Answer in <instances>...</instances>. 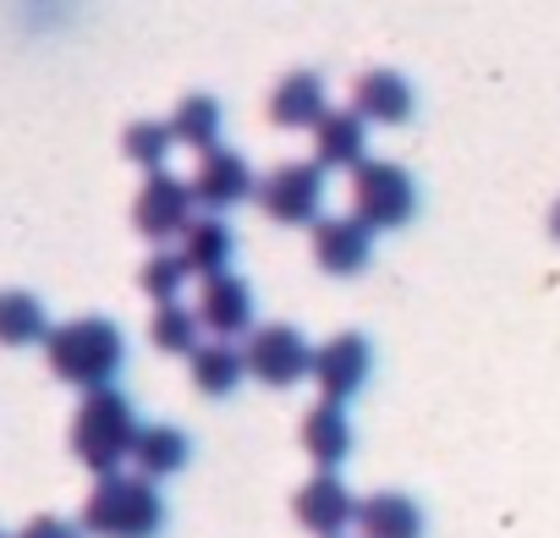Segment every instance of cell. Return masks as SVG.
I'll list each match as a JSON object with an SVG mask.
<instances>
[{"mask_svg": "<svg viewBox=\"0 0 560 538\" xmlns=\"http://www.w3.org/2000/svg\"><path fill=\"white\" fill-rule=\"evenodd\" d=\"M220 121H225V110L214 94H187L171 116V132H176V143L209 154V149H220Z\"/></svg>", "mask_w": 560, "mask_h": 538, "instance_id": "obj_21", "label": "cell"}, {"mask_svg": "<svg viewBox=\"0 0 560 538\" xmlns=\"http://www.w3.org/2000/svg\"><path fill=\"white\" fill-rule=\"evenodd\" d=\"M258 203L275 225H319L325 214V165H303V160H287L275 165L264 182H258Z\"/></svg>", "mask_w": 560, "mask_h": 538, "instance_id": "obj_5", "label": "cell"}, {"mask_svg": "<svg viewBox=\"0 0 560 538\" xmlns=\"http://www.w3.org/2000/svg\"><path fill=\"white\" fill-rule=\"evenodd\" d=\"M171 143H176L171 121H132V127L121 132V149H127V160H132V165H143L149 176H160V165H165Z\"/></svg>", "mask_w": 560, "mask_h": 538, "instance_id": "obj_24", "label": "cell"}, {"mask_svg": "<svg viewBox=\"0 0 560 538\" xmlns=\"http://www.w3.org/2000/svg\"><path fill=\"white\" fill-rule=\"evenodd\" d=\"M303 451L319 461V472H336V467L352 456V423H347V407L319 401V407L303 418Z\"/></svg>", "mask_w": 560, "mask_h": 538, "instance_id": "obj_18", "label": "cell"}, {"mask_svg": "<svg viewBox=\"0 0 560 538\" xmlns=\"http://www.w3.org/2000/svg\"><path fill=\"white\" fill-rule=\"evenodd\" d=\"M369 374H374V347L358 330H341V336H330L314 352V385H319V396L330 407H347L369 385Z\"/></svg>", "mask_w": 560, "mask_h": 538, "instance_id": "obj_7", "label": "cell"}, {"mask_svg": "<svg viewBox=\"0 0 560 538\" xmlns=\"http://www.w3.org/2000/svg\"><path fill=\"white\" fill-rule=\"evenodd\" d=\"M242 374H247V352L231 341H203L192 352V385L203 396H231L242 385Z\"/></svg>", "mask_w": 560, "mask_h": 538, "instance_id": "obj_20", "label": "cell"}, {"mask_svg": "<svg viewBox=\"0 0 560 538\" xmlns=\"http://www.w3.org/2000/svg\"><path fill=\"white\" fill-rule=\"evenodd\" d=\"M358 494L336 478V472H314L303 489H298V500H292V511H298V522L314 533V538H347V527H358Z\"/></svg>", "mask_w": 560, "mask_h": 538, "instance_id": "obj_9", "label": "cell"}, {"mask_svg": "<svg viewBox=\"0 0 560 538\" xmlns=\"http://www.w3.org/2000/svg\"><path fill=\"white\" fill-rule=\"evenodd\" d=\"M192 198H198L203 209L220 214V209H236L242 198H258V182H253V171H247L242 154H231V149H209V154H198Z\"/></svg>", "mask_w": 560, "mask_h": 538, "instance_id": "obj_11", "label": "cell"}, {"mask_svg": "<svg viewBox=\"0 0 560 538\" xmlns=\"http://www.w3.org/2000/svg\"><path fill=\"white\" fill-rule=\"evenodd\" d=\"M412 214H418V182L407 165L369 160L352 171V220H363L369 231H401Z\"/></svg>", "mask_w": 560, "mask_h": 538, "instance_id": "obj_4", "label": "cell"}, {"mask_svg": "<svg viewBox=\"0 0 560 538\" xmlns=\"http://www.w3.org/2000/svg\"><path fill=\"white\" fill-rule=\"evenodd\" d=\"M182 258H187V269L192 276H203V281H214V276H231V253H236V236H231V225L225 220H214V214H203V220H192L187 225V236H182V247H176Z\"/></svg>", "mask_w": 560, "mask_h": 538, "instance_id": "obj_17", "label": "cell"}, {"mask_svg": "<svg viewBox=\"0 0 560 538\" xmlns=\"http://www.w3.org/2000/svg\"><path fill=\"white\" fill-rule=\"evenodd\" d=\"M198 308H182V303H171V308H154V319H149V341L160 347V352H182V358H192L203 341H198Z\"/></svg>", "mask_w": 560, "mask_h": 538, "instance_id": "obj_23", "label": "cell"}, {"mask_svg": "<svg viewBox=\"0 0 560 538\" xmlns=\"http://www.w3.org/2000/svg\"><path fill=\"white\" fill-rule=\"evenodd\" d=\"M314 258L325 276H363L374 258V231L352 214H325L314 225Z\"/></svg>", "mask_w": 560, "mask_h": 538, "instance_id": "obj_10", "label": "cell"}, {"mask_svg": "<svg viewBox=\"0 0 560 538\" xmlns=\"http://www.w3.org/2000/svg\"><path fill=\"white\" fill-rule=\"evenodd\" d=\"M314 165H325V171H358V165H369V121L358 110H330L314 127Z\"/></svg>", "mask_w": 560, "mask_h": 538, "instance_id": "obj_15", "label": "cell"}, {"mask_svg": "<svg viewBox=\"0 0 560 538\" xmlns=\"http://www.w3.org/2000/svg\"><path fill=\"white\" fill-rule=\"evenodd\" d=\"M138 434H143V423H138L132 401L110 385V390L83 396V407H78V418H72V456H78L89 472L110 478V472H121V461L138 451Z\"/></svg>", "mask_w": 560, "mask_h": 538, "instance_id": "obj_2", "label": "cell"}, {"mask_svg": "<svg viewBox=\"0 0 560 538\" xmlns=\"http://www.w3.org/2000/svg\"><path fill=\"white\" fill-rule=\"evenodd\" d=\"M45 358H50L56 379H67V385H78V390L94 396V390H110V379L121 374L127 341H121V330H116L110 319L89 314V319L56 325L50 341H45Z\"/></svg>", "mask_w": 560, "mask_h": 538, "instance_id": "obj_1", "label": "cell"}, {"mask_svg": "<svg viewBox=\"0 0 560 538\" xmlns=\"http://www.w3.org/2000/svg\"><path fill=\"white\" fill-rule=\"evenodd\" d=\"M50 341L45 303L34 292H0V347H34Z\"/></svg>", "mask_w": 560, "mask_h": 538, "instance_id": "obj_22", "label": "cell"}, {"mask_svg": "<svg viewBox=\"0 0 560 538\" xmlns=\"http://www.w3.org/2000/svg\"><path fill=\"white\" fill-rule=\"evenodd\" d=\"M160 527H165V500L138 472H110L83 500V533L94 538H160Z\"/></svg>", "mask_w": 560, "mask_h": 538, "instance_id": "obj_3", "label": "cell"}, {"mask_svg": "<svg viewBox=\"0 0 560 538\" xmlns=\"http://www.w3.org/2000/svg\"><path fill=\"white\" fill-rule=\"evenodd\" d=\"M330 116V100H325V78L319 72H292V78H280L275 94H269V121L280 132H314L319 121Z\"/></svg>", "mask_w": 560, "mask_h": 538, "instance_id": "obj_12", "label": "cell"}, {"mask_svg": "<svg viewBox=\"0 0 560 538\" xmlns=\"http://www.w3.org/2000/svg\"><path fill=\"white\" fill-rule=\"evenodd\" d=\"M352 110L374 127H407L412 110H418V94L401 72H363L358 94H352Z\"/></svg>", "mask_w": 560, "mask_h": 538, "instance_id": "obj_14", "label": "cell"}, {"mask_svg": "<svg viewBox=\"0 0 560 538\" xmlns=\"http://www.w3.org/2000/svg\"><path fill=\"white\" fill-rule=\"evenodd\" d=\"M198 325L214 341H231V336L253 330V292H247V281H236V276L203 281V292H198Z\"/></svg>", "mask_w": 560, "mask_h": 538, "instance_id": "obj_13", "label": "cell"}, {"mask_svg": "<svg viewBox=\"0 0 560 538\" xmlns=\"http://www.w3.org/2000/svg\"><path fill=\"white\" fill-rule=\"evenodd\" d=\"M18 538H83V527H72V522H61V516H34Z\"/></svg>", "mask_w": 560, "mask_h": 538, "instance_id": "obj_26", "label": "cell"}, {"mask_svg": "<svg viewBox=\"0 0 560 538\" xmlns=\"http://www.w3.org/2000/svg\"><path fill=\"white\" fill-rule=\"evenodd\" d=\"M358 533L363 538H423V505L412 494L380 489L358 505Z\"/></svg>", "mask_w": 560, "mask_h": 538, "instance_id": "obj_16", "label": "cell"}, {"mask_svg": "<svg viewBox=\"0 0 560 538\" xmlns=\"http://www.w3.org/2000/svg\"><path fill=\"white\" fill-rule=\"evenodd\" d=\"M187 276H192V269H187V258H182V253H154V258L138 269V286H143L160 308H171V303L182 297Z\"/></svg>", "mask_w": 560, "mask_h": 538, "instance_id": "obj_25", "label": "cell"}, {"mask_svg": "<svg viewBox=\"0 0 560 538\" xmlns=\"http://www.w3.org/2000/svg\"><path fill=\"white\" fill-rule=\"evenodd\" d=\"M549 236H555V242H560V203H555V209H549Z\"/></svg>", "mask_w": 560, "mask_h": 538, "instance_id": "obj_27", "label": "cell"}, {"mask_svg": "<svg viewBox=\"0 0 560 538\" xmlns=\"http://www.w3.org/2000/svg\"><path fill=\"white\" fill-rule=\"evenodd\" d=\"M192 182H176V176H149L132 198V225L149 236V242H171V236H187L192 225Z\"/></svg>", "mask_w": 560, "mask_h": 538, "instance_id": "obj_8", "label": "cell"}, {"mask_svg": "<svg viewBox=\"0 0 560 538\" xmlns=\"http://www.w3.org/2000/svg\"><path fill=\"white\" fill-rule=\"evenodd\" d=\"M314 352L319 347H308V336L298 325H258L247 336V374L269 390H287L303 374H314Z\"/></svg>", "mask_w": 560, "mask_h": 538, "instance_id": "obj_6", "label": "cell"}, {"mask_svg": "<svg viewBox=\"0 0 560 538\" xmlns=\"http://www.w3.org/2000/svg\"><path fill=\"white\" fill-rule=\"evenodd\" d=\"M132 461H138V478H149V483H160V478H176V472L192 461V440H187L176 423H149V429L138 434V451H132Z\"/></svg>", "mask_w": 560, "mask_h": 538, "instance_id": "obj_19", "label": "cell"}, {"mask_svg": "<svg viewBox=\"0 0 560 538\" xmlns=\"http://www.w3.org/2000/svg\"><path fill=\"white\" fill-rule=\"evenodd\" d=\"M0 538H7V533H0Z\"/></svg>", "mask_w": 560, "mask_h": 538, "instance_id": "obj_28", "label": "cell"}]
</instances>
